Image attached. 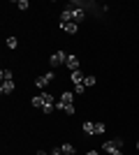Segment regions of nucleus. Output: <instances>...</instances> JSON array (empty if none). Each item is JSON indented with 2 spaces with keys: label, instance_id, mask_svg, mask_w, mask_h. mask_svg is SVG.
I'll list each match as a JSON object with an SVG mask.
<instances>
[{
  "label": "nucleus",
  "instance_id": "dca6fc26",
  "mask_svg": "<svg viewBox=\"0 0 139 155\" xmlns=\"http://www.w3.org/2000/svg\"><path fill=\"white\" fill-rule=\"evenodd\" d=\"M7 49H16V46H19V42H16V37H7Z\"/></svg>",
  "mask_w": 139,
  "mask_h": 155
},
{
  "label": "nucleus",
  "instance_id": "20e7f679",
  "mask_svg": "<svg viewBox=\"0 0 139 155\" xmlns=\"http://www.w3.org/2000/svg\"><path fill=\"white\" fill-rule=\"evenodd\" d=\"M102 150H104V153H109V155H123V153H121V148H118L114 141H104V143H102Z\"/></svg>",
  "mask_w": 139,
  "mask_h": 155
},
{
  "label": "nucleus",
  "instance_id": "39448f33",
  "mask_svg": "<svg viewBox=\"0 0 139 155\" xmlns=\"http://www.w3.org/2000/svg\"><path fill=\"white\" fill-rule=\"evenodd\" d=\"M60 28L67 32V35H74V32L79 30V23H74V21H70V23H60Z\"/></svg>",
  "mask_w": 139,
  "mask_h": 155
},
{
  "label": "nucleus",
  "instance_id": "ddd939ff",
  "mask_svg": "<svg viewBox=\"0 0 139 155\" xmlns=\"http://www.w3.org/2000/svg\"><path fill=\"white\" fill-rule=\"evenodd\" d=\"M60 102H67V104H72L74 102V93H63V95H60Z\"/></svg>",
  "mask_w": 139,
  "mask_h": 155
},
{
  "label": "nucleus",
  "instance_id": "4468645a",
  "mask_svg": "<svg viewBox=\"0 0 139 155\" xmlns=\"http://www.w3.org/2000/svg\"><path fill=\"white\" fill-rule=\"evenodd\" d=\"M60 150H63L65 155H74V146H72V143H63V146H60Z\"/></svg>",
  "mask_w": 139,
  "mask_h": 155
},
{
  "label": "nucleus",
  "instance_id": "0eeeda50",
  "mask_svg": "<svg viewBox=\"0 0 139 155\" xmlns=\"http://www.w3.org/2000/svg\"><path fill=\"white\" fill-rule=\"evenodd\" d=\"M67 67H70V70H72V72H77V70H79V58H77V56H67Z\"/></svg>",
  "mask_w": 139,
  "mask_h": 155
},
{
  "label": "nucleus",
  "instance_id": "aec40b11",
  "mask_svg": "<svg viewBox=\"0 0 139 155\" xmlns=\"http://www.w3.org/2000/svg\"><path fill=\"white\" fill-rule=\"evenodd\" d=\"M16 7H19V9H23V12H26V9H28V7H30V5H28V0H19V2H16Z\"/></svg>",
  "mask_w": 139,
  "mask_h": 155
},
{
  "label": "nucleus",
  "instance_id": "a211bd4d",
  "mask_svg": "<svg viewBox=\"0 0 139 155\" xmlns=\"http://www.w3.org/2000/svg\"><path fill=\"white\" fill-rule=\"evenodd\" d=\"M84 91H86L84 84H74V95H84Z\"/></svg>",
  "mask_w": 139,
  "mask_h": 155
},
{
  "label": "nucleus",
  "instance_id": "f8f14e48",
  "mask_svg": "<svg viewBox=\"0 0 139 155\" xmlns=\"http://www.w3.org/2000/svg\"><path fill=\"white\" fill-rule=\"evenodd\" d=\"M81 130H84L86 134H95V123H91V120H86V123L81 125Z\"/></svg>",
  "mask_w": 139,
  "mask_h": 155
},
{
  "label": "nucleus",
  "instance_id": "5701e85b",
  "mask_svg": "<svg viewBox=\"0 0 139 155\" xmlns=\"http://www.w3.org/2000/svg\"><path fill=\"white\" fill-rule=\"evenodd\" d=\"M86 155H98V150H88V153Z\"/></svg>",
  "mask_w": 139,
  "mask_h": 155
},
{
  "label": "nucleus",
  "instance_id": "9d476101",
  "mask_svg": "<svg viewBox=\"0 0 139 155\" xmlns=\"http://www.w3.org/2000/svg\"><path fill=\"white\" fill-rule=\"evenodd\" d=\"M72 81H74V84H84V81H86V74H84L81 70L72 72Z\"/></svg>",
  "mask_w": 139,
  "mask_h": 155
},
{
  "label": "nucleus",
  "instance_id": "f3484780",
  "mask_svg": "<svg viewBox=\"0 0 139 155\" xmlns=\"http://www.w3.org/2000/svg\"><path fill=\"white\" fill-rule=\"evenodd\" d=\"M104 130H107V125H104V123H100V120L95 123V134H104Z\"/></svg>",
  "mask_w": 139,
  "mask_h": 155
},
{
  "label": "nucleus",
  "instance_id": "7ed1b4c3",
  "mask_svg": "<svg viewBox=\"0 0 139 155\" xmlns=\"http://www.w3.org/2000/svg\"><path fill=\"white\" fill-rule=\"evenodd\" d=\"M53 77H56L53 72H46V74H42V77H37V79H35V86H40V88H44V86H49V84L53 81Z\"/></svg>",
  "mask_w": 139,
  "mask_h": 155
},
{
  "label": "nucleus",
  "instance_id": "1a4fd4ad",
  "mask_svg": "<svg viewBox=\"0 0 139 155\" xmlns=\"http://www.w3.org/2000/svg\"><path fill=\"white\" fill-rule=\"evenodd\" d=\"M72 21L74 23H81V21H84V9H81V7L72 9Z\"/></svg>",
  "mask_w": 139,
  "mask_h": 155
},
{
  "label": "nucleus",
  "instance_id": "412c9836",
  "mask_svg": "<svg viewBox=\"0 0 139 155\" xmlns=\"http://www.w3.org/2000/svg\"><path fill=\"white\" fill-rule=\"evenodd\" d=\"M114 143H116L118 148H123V143H125V141H123V137H116V139H114Z\"/></svg>",
  "mask_w": 139,
  "mask_h": 155
},
{
  "label": "nucleus",
  "instance_id": "423d86ee",
  "mask_svg": "<svg viewBox=\"0 0 139 155\" xmlns=\"http://www.w3.org/2000/svg\"><path fill=\"white\" fill-rule=\"evenodd\" d=\"M56 109H58V111H65V114H70V116H72V114H74V104H67V102H56Z\"/></svg>",
  "mask_w": 139,
  "mask_h": 155
},
{
  "label": "nucleus",
  "instance_id": "2eb2a0df",
  "mask_svg": "<svg viewBox=\"0 0 139 155\" xmlns=\"http://www.w3.org/2000/svg\"><path fill=\"white\" fill-rule=\"evenodd\" d=\"M0 79L2 81H12V70H2L0 72Z\"/></svg>",
  "mask_w": 139,
  "mask_h": 155
},
{
  "label": "nucleus",
  "instance_id": "6e6552de",
  "mask_svg": "<svg viewBox=\"0 0 139 155\" xmlns=\"http://www.w3.org/2000/svg\"><path fill=\"white\" fill-rule=\"evenodd\" d=\"M0 93H2V95H9V93H14V81H2V86H0Z\"/></svg>",
  "mask_w": 139,
  "mask_h": 155
},
{
  "label": "nucleus",
  "instance_id": "6ab92c4d",
  "mask_svg": "<svg viewBox=\"0 0 139 155\" xmlns=\"http://www.w3.org/2000/svg\"><path fill=\"white\" fill-rule=\"evenodd\" d=\"M95 84H98V79H95V77H91V74H88V77H86V81H84V86H86V88H88V86H95Z\"/></svg>",
  "mask_w": 139,
  "mask_h": 155
},
{
  "label": "nucleus",
  "instance_id": "f03ea898",
  "mask_svg": "<svg viewBox=\"0 0 139 155\" xmlns=\"http://www.w3.org/2000/svg\"><path fill=\"white\" fill-rule=\"evenodd\" d=\"M67 63V53L65 51H58V53H53L51 58H49V65L51 67H58V65H65Z\"/></svg>",
  "mask_w": 139,
  "mask_h": 155
},
{
  "label": "nucleus",
  "instance_id": "4be33fe9",
  "mask_svg": "<svg viewBox=\"0 0 139 155\" xmlns=\"http://www.w3.org/2000/svg\"><path fill=\"white\" fill-rule=\"evenodd\" d=\"M53 153H56V155H65V153H63L60 148H53Z\"/></svg>",
  "mask_w": 139,
  "mask_h": 155
},
{
  "label": "nucleus",
  "instance_id": "9b49d317",
  "mask_svg": "<svg viewBox=\"0 0 139 155\" xmlns=\"http://www.w3.org/2000/svg\"><path fill=\"white\" fill-rule=\"evenodd\" d=\"M72 21V9H63L60 12V23H70Z\"/></svg>",
  "mask_w": 139,
  "mask_h": 155
},
{
  "label": "nucleus",
  "instance_id": "f257e3e1",
  "mask_svg": "<svg viewBox=\"0 0 139 155\" xmlns=\"http://www.w3.org/2000/svg\"><path fill=\"white\" fill-rule=\"evenodd\" d=\"M42 114L44 116H49L53 109H56V102H53V95H49V93H42Z\"/></svg>",
  "mask_w": 139,
  "mask_h": 155
},
{
  "label": "nucleus",
  "instance_id": "b1692460",
  "mask_svg": "<svg viewBox=\"0 0 139 155\" xmlns=\"http://www.w3.org/2000/svg\"><path fill=\"white\" fill-rule=\"evenodd\" d=\"M137 150H139V141H137Z\"/></svg>",
  "mask_w": 139,
  "mask_h": 155
}]
</instances>
